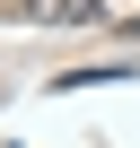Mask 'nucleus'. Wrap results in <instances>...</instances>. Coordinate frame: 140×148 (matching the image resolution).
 Listing matches in <instances>:
<instances>
[{"label":"nucleus","instance_id":"1","mask_svg":"<svg viewBox=\"0 0 140 148\" xmlns=\"http://www.w3.org/2000/svg\"><path fill=\"white\" fill-rule=\"evenodd\" d=\"M18 18H35V26H105V0H18Z\"/></svg>","mask_w":140,"mask_h":148}]
</instances>
